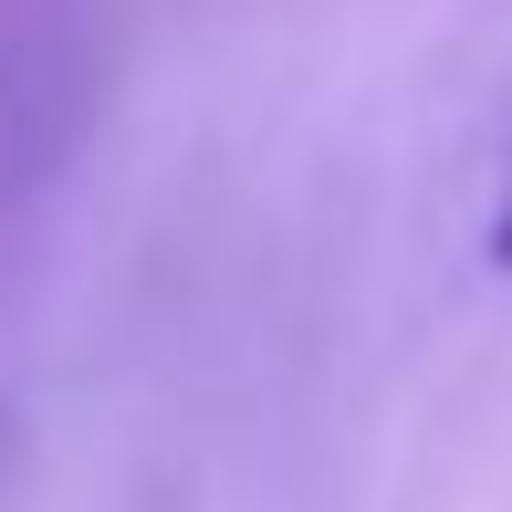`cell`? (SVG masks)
I'll return each mask as SVG.
<instances>
[{"label": "cell", "instance_id": "6da1fadb", "mask_svg": "<svg viewBox=\"0 0 512 512\" xmlns=\"http://www.w3.org/2000/svg\"><path fill=\"white\" fill-rule=\"evenodd\" d=\"M492 262H512V199H502V220H492Z\"/></svg>", "mask_w": 512, "mask_h": 512}]
</instances>
